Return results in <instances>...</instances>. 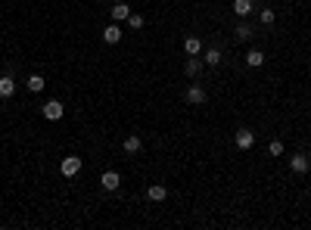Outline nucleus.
<instances>
[{
  "mask_svg": "<svg viewBox=\"0 0 311 230\" xmlns=\"http://www.w3.org/2000/svg\"><path fill=\"white\" fill-rule=\"evenodd\" d=\"M165 196H168V187H165V183H153V187H146V199L165 202Z\"/></svg>",
  "mask_w": 311,
  "mask_h": 230,
  "instance_id": "obj_9",
  "label": "nucleus"
},
{
  "mask_svg": "<svg viewBox=\"0 0 311 230\" xmlns=\"http://www.w3.org/2000/svg\"><path fill=\"white\" fill-rule=\"evenodd\" d=\"M237 146L240 149H252V146H255V134H252L249 128H240L237 131Z\"/></svg>",
  "mask_w": 311,
  "mask_h": 230,
  "instance_id": "obj_8",
  "label": "nucleus"
},
{
  "mask_svg": "<svg viewBox=\"0 0 311 230\" xmlns=\"http://www.w3.org/2000/svg\"><path fill=\"white\" fill-rule=\"evenodd\" d=\"M184 53H187V56H199L202 53V41L193 38V34H190V38H184Z\"/></svg>",
  "mask_w": 311,
  "mask_h": 230,
  "instance_id": "obj_12",
  "label": "nucleus"
},
{
  "mask_svg": "<svg viewBox=\"0 0 311 230\" xmlns=\"http://www.w3.org/2000/svg\"><path fill=\"white\" fill-rule=\"evenodd\" d=\"M25 87L31 90V94H41L44 87H47V81H44L41 75H28V81H25Z\"/></svg>",
  "mask_w": 311,
  "mask_h": 230,
  "instance_id": "obj_15",
  "label": "nucleus"
},
{
  "mask_svg": "<svg viewBox=\"0 0 311 230\" xmlns=\"http://www.w3.org/2000/svg\"><path fill=\"white\" fill-rule=\"evenodd\" d=\"M16 94V81H13V75H0V97L9 100Z\"/></svg>",
  "mask_w": 311,
  "mask_h": 230,
  "instance_id": "obj_11",
  "label": "nucleus"
},
{
  "mask_svg": "<svg viewBox=\"0 0 311 230\" xmlns=\"http://www.w3.org/2000/svg\"><path fill=\"white\" fill-rule=\"evenodd\" d=\"M143 25H146V19H143L140 13H131V16H128V28H134V31H140Z\"/></svg>",
  "mask_w": 311,
  "mask_h": 230,
  "instance_id": "obj_19",
  "label": "nucleus"
},
{
  "mask_svg": "<svg viewBox=\"0 0 311 230\" xmlns=\"http://www.w3.org/2000/svg\"><path fill=\"white\" fill-rule=\"evenodd\" d=\"M258 19L264 22V25H274V19H277V13H274V9H271V6H264V9H261V13H258Z\"/></svg>",
  "mask_w": 311,
  "mask_h": 230,
  "instance_id": "obj_20",
  "label": "nucleus"
},
{
  "mask_svg": "<svg viewBox=\"0 0 311 230\" xmlns=\"http://www.w3.org/2000/svg\"><path fill=\"white\" fill-rule=\"evenodd\" d=\"M234 13H237L240 19L252 16V13H255V0H234Z\"/></svg>",
  "mask_w": 311,
  "mask_h": 230,
  "instance_id": "obj_7",
  "label": "nucleus"
},
{
  "mask_svg": "<svg viewBox=\"0 0 311 230\" xmlns=\"http://www.w3.org/2000/svg\"><path fill=\"white\" fill-rule=\"evenodd\" d=\"M290 168L296 171V174H305V171L311 168V159L305 153H296V156H290Z\"/></svg>",
  "mask_w": 311,
  "mask_h": 230,
  "instance_id": "obj_5",
  "label": "nucleus"
},
{
  "mask_svg": "<svg viewBox=\"0 0 311 230\" xmlns=\"http://www.w3.org/2000/svg\"><path fill=\"white\" fill-rule=\"evenodd\" d=\"M184 100H187L190 106H202V103L209 100V94H205V87H199V84H190V87H187V94H184Z\"/></svg>",
  "mask_w": 311,
  "mask_h": 230,
  "instance_id": "obj_2",
  "label": "nucleus"
},
{
  "mask_svg": "<svg viewBox=\"0 0 311 230\" xmlns=\"http://www.w3.org/2000/svg\"><path fill=\"white\" fill-rule=\"evenodd\" d=\"M41 112H44V118H47V121H60L62 115H65V106H62L60 100H47Z\"/></svg>",
  "mask_w": 311,
  "mask_h": 230,
  "instance_id": "obj_1",
  "label": "nucleus"
},
{
  "mask_svg": "<svg viewBox=\"0 0 311 230\" xmlns=\"http://www.w3.org/2000/svg\"><path fill=\"white\" fill-rule=\"evenodd\" d=\"M234 38L237 41H249L252 38V25H249V22H240V25L234 28Z\"/></svg>",
  "mask_w": 311,
  "mask_h": 230,
  "instance_id": "obj_17",
  "label": "nucleus"
},
{
  "mask_svg": "<svg viewBox=\"0 0 311 230\" xmlns=\"http://www.w3.org/2000/svg\"><path fill=\"white\" fill-rule=\"evenodd\" d=\"M268 153H271V156H283V143H280V140H271Z\"/></svg>",
  "mask_w": 311,
  "mask_h": 230,
  "instance_id": "obj_21",
  "label": "nucleus"
},
{
  "mask_svg": "<svg viewBox=\"0 0 311 230\" xmlns=\"http://www.w3.org/2000/svg\"><path fill=\"white\" fill-rule=\"evenodd\" d=\"M100 183H103V190H106V193H115L122 187V174H119V171H103Z\"/></svg>",
  "mask_w": 311,
  "mask_h": 230,
  "instance_id": "obj_4",
  "label": "nucleus"
},
{
  "mask_svg": "<svg viewBox=\"0 0 311 230\" xmlns=\"http://www.w3.org/2000/svg\"><path fill=\"white\" fill-rule=\"evenodd\" d=\"M109 13H112V19H115V22H128V16H131V6L119 0V3H115V6L109 9Z\"/></svg>",
  "mask_w": 311,
  "mask_h": 230,
  "instance_id": "obj_13",
  "label": "nucleus"
},
{
  "mask_svg": "<svg viewBox=\"0 0 311 230\" xmlns=\"http://www.w3.org/2000/svg\"><path fill=\"white\" fill-rule=\"evenodd\" d=\"M205 65H218V62H221V50H218V47H209V50H205V59H202Z\"/></svg>",
  "mask_w": 311,
  "mask_h": 230,
  "instance_id": "obj_18",
  "label": "nucleus"
},
{
  "mask_svg": "<svg viewBox=\"0 0 311 230\" xmlns=\"http://www.w3.org/2000/svg\"><path fill=\"white\" fill-rule=\"evenodd\" d=\"M122 38H124V34H122L119 25H106V28H103V41H106V44H119Z\"/></svg>",
  "mask_w": 311,
  "mask_h": 230,
  "instance_id": "obj_14",
  "label": "nucleus"
},
{
  "mask_svg": "<svg viewBox=\"0 0 311 230\" xmlns=\"http://www.w3.org/2000/svg\"><path fill=\"white\" fill-rule=\"evenodd\" d=\"M202 59H199V56H190V59L187 62H184V75H187V78H196L199 72H202Z\"/></svg>",
  "mask_w": 311,
  "mask_h": 230,
  "instance_id": "obj_10",
  "label": "nucleus"
},
{
  "mask_svg": "<svg viewBox=\"0 0 311 230\" xmlns=\"http://www.w3.org/2000/svg\"><path fill=\"white\" fill-rule=\"evenodd\" d=\"M122 149L128 156H137L143 149V140H140V134H131V137H124V143H122Z\"/></svg>",
  "mask_w": 311,
  "mask_h": 230,
  "instance_id": "obj_6",
  "label": "nucleus"
},
{
  "mask_svg": "<svg viewBox=\"0 0 311 230\" xmlns=\"http://www.w3.org/2000/svg\"><path fill=\"white\" fill-rule=\"evenodd\" d=\"M60 171H62V177H75L78 171H81V159L78 156H65L60 162Z\"/></svg>",
  "mask_w": 311,
  "mask_h": 230,
  "instance_id": "obj_3",
  "label": "nucleus"
},
{
  "mask_svg": "<svg viewBox=\"0 0 311 230\" xmlns=\"http://www.w3.org/2000/svg\"><path fill=\"white\" fill-rule=\"evenodd\" d=\"M246 65H249V68L264 65V53H261V50H249V53H246Z\"/></svg>",
  "mask_w": 311,
  "mask_h": 230,
  "instance_id": "obj_16",
  "label": "nucleus"
}]
</instances>
